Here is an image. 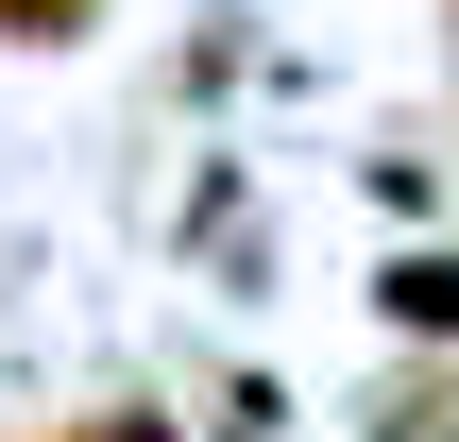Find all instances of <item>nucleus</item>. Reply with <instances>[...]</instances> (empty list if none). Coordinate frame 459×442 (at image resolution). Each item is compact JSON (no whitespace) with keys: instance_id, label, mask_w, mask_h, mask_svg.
<instances>
[{"instance_id":"1","label":"nucleus","mask_w":459,"mask_h":442,"mask_svg":"<svg viewBox=\"0 0 459 442\" xmlns=\"http://www.w3.org/2000/svg\"><path fill=\"white\" fill-rule=\"evenodd\" d=\"M0 34H85V0H0Z\"/></svg>"}]
</instances>
